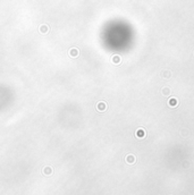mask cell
<instances>
[{"instance_id": "obj_1", "label": "cell", "mask_w": 194, "mask_h": 195, "mask_svg": "<svg viewBox=\"0 0 194 195\" xmlns=\"http://www.w3.org/2000/svg\"><path fill=\"white\" fill-rule=\"evenodd\" d=\"M69 54H71L72 57H77V54H78L77 49H72L71 51H69Z\"/></svg>"}]
</instances>
